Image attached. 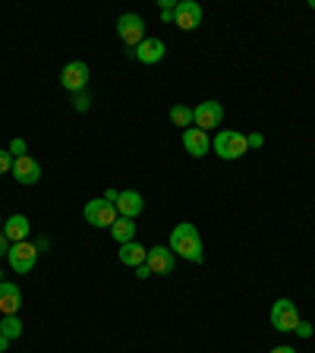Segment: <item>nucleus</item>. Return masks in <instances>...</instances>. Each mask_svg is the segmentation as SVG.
I'll list each match as a JSON object with an SVG mask.
<instances>
[{
	"label": "nucleus",
	"mask_w": 315,
	"mask_h": 353,
	"mask_svg": "<svg viewBox=\"0 0 315 353\" xmlns=\"http://www.w3.org/2000/svg\"><path fill=\"white\" fill-rule=\"evenodd\" d=\"M170 252L180 259H186V262H202L205 259V246H202V236H199V230L192 228L190 221H183V224H176L174 230H170Z\"/></svg>",
	"instance_id": "1"
},
{
	"label": "nucleus",
	"mask_w": 315,
	"mask_h": 353,
	"mask_svg": "<svg viewBox=\"0 0 315 353\" xmlns=\"http://www.w3.org/2000/svg\"><path fill=\"white\" fill-rule=\"evenodd\" d=\"M212 152L218 154V158H224V161H236V158H243V154L250 152V142L236 130H221L212 139Z\"/></svg>",
	"instance_id": "2"
},
{
	"label": "nucleus",
	"mask_w": 315,
	"mask_h": 353,
	"mask_svg": "<svg viewBox=\"0 0 315 353\" xmlns=\"http://www.w3.org/2000/svg\"><path fill=\"white\" fill-rule=\"evenodd\" d=\"M82 218L92 224V228H108L117 221V208L110 205L108 199H92V202H85V208H82Z\"/></svg>",
	"instance_id": "3"
},
{
	"label": "nucleus",
	"mask_w": 315,
	"mask_h": 353,
	"mask_svg": "<svg viewBox=\"0 0 315 353\" xmlns=\"http://www.w3.org/2000/svg\"><path fill=\"white\" fill-rule=\"evenodd\" d=\"M117 35L123 38V44H130L132 51L145 41V22H142L139 13H123L117 19Z\"/></svg>",
	"instance_id": "4"
},
{
	"label": "nucleus",
	"mask_w": 315,
	"mask_h": 353,
	"mask_svg": "<svg viewBox=\"0 0 315 353\" xmlns=\"http://www.w3.org/2000/svg\"><path fill=\"white\" fill-rule=\"evenodd\" d=\"M296 325H300L296 303H290V300H278V303H274V306H272V328L290 334V331H296Z\"/></svg>",
	"instance_id": "5"
},
{
	"label": "nucleus",
	"mask_w": 315,
	"mask_h": 353,
	"mask_svg": "<svg viewBox=\"0 0 315 353\" xmlns=\"http://www.w3.org/2000/svg\"><path fill=\"white\" fill-rule=\"evenodd\" d=\"M7 259H10V268H13L16 274H29L32 268H35V262H38V250L32 246L29 240L16 243V246H10Z\"/></svg>",
	"instance_id": "6"
},
{
	"label": "nucleus",
	"mask_w": 315,
	"mask_h": 353,
	"mask_svg": "<svg viewBox=\"0 0 315 353\" xmlns=\"http://www.w3.org/2000/svg\"><path fill=\"white\" fill-rule=\"evenodd\" d=\"M221 120H224V104L221 101H202L199 108H192V123L199 126V130H214V126H221Z\"/></svg>",
	"instance_id": "7"
},
{
	"label": "nucleus",
	"mask_w": 315,
	"mask_h": 353,
	"mask_svg": "<svg viewBox=\"0 0 315 353\" xmlns=\"http://www.w3.org/2000/svg\"><path fill=\"white\" fill-rule=\"evenodd\" d=\"M174 22H176V29H183V32H192L202 26V7H199L196 0H180L174 10Z\"/></svg>",
	"instance_id": "8"
},
{
	"label": "nucleus",
	"mask_w": 315,
	"mask_h": 353,
	"mask_svg": "<svg viewBox=\"0 0 315 353\" xmlns=\"http://www.w3.org/2000/svg\"><path fill=\"white\" fill-rule=\"evenodd\" d=\"M88 82V66L82 63V60H73V63L63 66V73H60V85L66 88V92H76L79 95L82 88H85Z\"/></svg>",
	"instance_id": "9"
},
{
	"label": "nucleus",
	"mask_w": 315,
	"mask_h": 353,
	"mask_svg": "<svg viewBox=\"0 0 315 353\" xmlns=\"http://www.w3.org/2000/svg\"><path fill=\"white\" fill-rule=\"evenodd\" d=\"M10 174H13L22 186H35L38 180H41V168H38V161L35 158H29V154L13 158V170H10Z\"/></svg>",
	"instance_id": "10"
},
{
	"label": "nucleus",
	"mask_w": 315,
	"mask_h": 353,
	"mask_svg": "<svg viewBox=\"0 0 315 353\" xmlns=\"http://www.w3.org/2000/svg\"><path fill=\"white\" fill-rule=\"evenodd\" d=\"M145 265L152 274H170L176 265V256L170 252V246H154V250H148Z\"/></svg>",
	"instance_id": "11"
},
{
	"label": "nucleus",
	"mask_w": 315,
	"mask_h": 353,
	"mask_svg": "<svg viewBox=\"0 0 315 353\" xmlns=\"http://www.w3.org/2000/svg\"><path fill=\"white\" fill-rule=\"evenodd\" d=\"M22 306V290L10 281H0V312L3 316H16Z\"/></svg>",
	"instance_id": "12"
},
{
	"label": "nucleus",
	"mask_w": 315,
	"mask_h": 353,
	"mask_svg": "<svg viewBox=\"0 0 315 353\" xmlns=\"http://www.w3.org/2000/svg\"><path fill=\"white\" fill-rule=\"evenodd\" d=\"M183 145L186 152L192 154V158H202V154H208V132L199 130V126H190V130H183Z\"/></svg>",
	"instance_id": "13"
},
{
	"label": "nucleus",
	"mask_w": 315,
	"mask_h": 353,
	"mask_svg": "<svg viewBox=\"0 0 315 353\" xmlns=\"http://www.w3.org/2000/svg\"><path fill=\"white\" fill-rule=\"evenodd\" d=\"M117 214L120 218H136V214H142V208H145V202H142V196L136 190H123L117 199Z\"/></svg>",
	"instance_id": "14"
},
{
	"label": "nucleus",
	"mask_w": 315,
	"mask_h": 353,
	"mask_svg": "<svg viewBox=\"0 0 315 353\" xmlns=\"http://www.w3.org/2000/svg\"><path fill=\"white\" fill-rule=\"evenodd\" d=\"M29 234H32V224H29V218L26 214H13V218H7V228H3V236H7L10 243H26L29 240Z\"/></svg>",
	"instance_id": "15"
},
{
	"label": "nucleus",
	"mask_w": 315,
	"mask_h": 353,
	"mask_svg": "<svg viewBox=\"0 0 315 353\" xmlns=\"http://www.w3.org/2000/svg\"><path fill=\"white\" fill-rule=\"evenodd\" d=\"M132 54H136L139 63H158V60L164 57V41L161 38H145V41H142Z\"/></svg>",
	"instance_id": "16"
},
{
	"label": "nucleus",
	"mask_w": 315,
	"mask_h": 353,
	"mask_svg": "<svg viewBox=\"0 0 315 353\" xmlns=\"http://www.w3.org/2000/svg\"><path fill=\"white\" fill-rule=\"evenodd\" d=\"M145 259H148V250L142 246L139 240L123 243V246H120V262L130 265V268H139V265H145Z\"/></svg>",
	"instance_id": "17"
},
{
	"label": "nucleus",
	"mask_w": 315,
	"mask_h": 353,
	"mask_svg": "<svg viewBox=\"0 0 315 353\" xmlns=\"http://www.w3.org/2000/svg\"><path fill=\"white\" fill-rule=\"evenodd\" d=\"M110 236H114L120 246L136 240V224H132V218H117L114 221V224H110Z\"/></svg>",
	"instance_id": "18"
},
{
	"label": "nucleus",
	"mask_w": 315,
	"mask_h": 353,
	"mask_svg": "<svg viewBox=\"0 0 315 353\" xmlns=\"http://www.w3.org/2000/svg\"><path fill=\"white\" fill-rule=\"evenodd\" d=\"M0 334L7 341H16L22 334V322H19V316H3L0 319Z\"/></svg>",
	"instance_id": "19"
},
{
	"label": "nucleus",
	"mask_w": 315,
	"mask_h": 353,
	"mask_svg": "<svg viewBox=\"0 0 315 353\" xmlns=\"http://www.w3.org/2000/svg\"><path fill=\"white\" fill-rule=\"evenodd\" d=\"M170 120H174V126H186V130H190L192 108H186V104H176V108H170Z\"/></svg>",
	"instance_id": "20"
},
{
	"label": "nucleus",
	"mask_w": 315,
	"mask_h": 353,
	"mask_svg": "<svg viewBox=\"0 0 315 353\" xmlns=\"http://www.w3.org/2000/svg\"><path fill=\"white\" fill-rule=\"evenodd\" d=\"M13 170V154L7 148H0V174H10Z\"/></svg>",
	"instance_id": "21"
},
{
	"label": "nucleus",
	"mask_w": 315,
	"mask_h": 353,
	"mask_svg": "<svg viewBox=\"0 0 315 353\" xmlns=\"http://www.w3.org/2000/svg\"><path fill=\"white\" fill-rule=\"evenodd\" d=\"M174 10H176V3H170V0H161V16L167 22H174Z\"/></svg>",
	"instance_id": "22"
},
{
	"label": "nucleus",
	"mask_w": 315,
	"mask_h": 353,
	"mask_svg": "<svg viewBox=\"0 0 315 353\" xmlns=\"http://www.w3.org/2000/svg\"><path fill=\"white\" fill-rule=\"evenodd\" d=\"M296 334H300V338H312V325L300 319V325H296Z\"/></svg>",
	"instance_id": "23"
},
{
	"label": "nucleus",
	"mask_w": 315,
	"mask_h": 353,
	"mask_svg": "<svg viewBox=\"0 0 315 353\" xmlns=\"http://www.w3.org/2000/svg\"><path fill=\"white\" fill-rule=\"evenodd\" d=\"M73 108L76 110H85L88 108V95H82V92H79V95H76V101H73Z\"/></svg>",
	"instance_id": "24"
},
{
	"label": "nucleus",
	"mask_w": 315,
	"mask_h": 353,
	"mask_svg": "<svg viewBox=\"0 0 315 353\" xmlns=\"http://www.w3.org/2000/svg\"><path fill=\"white\" fill-rule=\"evenodd\" d=\"M246 142H250V148H262V136H258V132H252V136H246Z\"/></svg>",
	"instance_id": "25"
},
{
	"label": "nucleus",
	"mask_w": 315,
	"mask_h": 353,
	"mask_svg": "<svg viewBox=\"0 0 315 353\" xmlns=\"http://www.w3.org/2000/svg\"><path fill=\"white\" fill-rule=\"evenodd\" d=\"M22 152H26V142L16 139V142H13V152H10V154H13V158H22Z\"/></svg>",
	"instance_id": "26"
},
{
	"label": "nucleus",
	"mask_w": 315,
	"mask_h": 353,
	"mask_svg": "<svg viewBox=\"0 0 315 353\" xmlns=\"http://www.w3.org/2000/svg\"><path fill=\"white\" fill-rule=\"evenodd\" d=\"M7 252H10V240L3 236V230H0V256H7Z\"/></svg>",
	"instance_id": "27"
},
{
	"label": "nucleus",
	"mask_w": 315,
	"mask_h": 353,
	"mask_svg": "<svg viewBox=\"0 0 315 353\" xmlns=\"http://www.w3.org/2000/svg\"><path fill=\"white\" fill-rule=\"evenodd\" d=\"M136 274H139V278H148L152 272H148V265H139V268H136Z\"/></svg>",
	"instance_id": "28"
},
{
	"label": "nucleus",
	"mask_w": 315,
	"mask_h": 353,
	"mask_svg": "<svg viewBox=\"0 0 315 353\" xmlns=\"http://www.w3.org/2000/svg\"><path fill=\"white\" fill-rule=\"evenodd\" d=\"M268 353H296L294 347H274V350H268Z\"/></svg>",
	"instance_id": "29"
},
{
	"label": "nucleus",
	"mask_w": 315,
	"mask_h": 353,
	"mask_svg": "<svg viewBox=\"0 0 315 353\" xmlns=\"http://www.w3.org/2000/svg\"><path fill=\"white\" fill-rule=\"evenodd\" d=\"M7 347H10V341H7V338H3V334H0V353L7 350Z\"/></svg>",
	"instance_id": "30"
},
{
	"label": "nucleus",
	"mask_w": 315,
	"mask_h": 353,
	"mask_svg": "<svg viewBox=\"0 0 315 353\" xmlns=\"http://www.w3.org/2000/svg\"><path fill=\"white\" fill-rule=\"evenodd\" d=\"M0 278H3V272H0Z\"/></svg>",
	"instance_id": "31"
}]
</instances>
